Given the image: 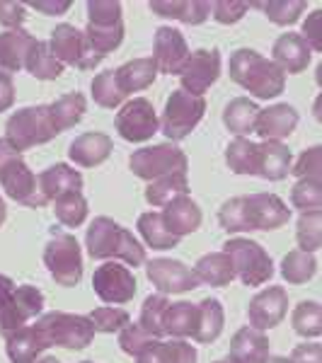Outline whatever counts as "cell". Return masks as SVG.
I'll return each instance as SVG.
<instances>
[{"mask_svg":"<svg viewBox=\"0 0 322 363\" xmlns=\"http://www.w3.org/2000/svg\"><path fill=\"white\" fill-rule=\"evenodd\" d=\"M85 250L92 259L99 262H124L128 269L143 267L148 262L143 242L128 228L119 225L109 216L92 218L85 230Z\"/></svg>","mask_w":322,"mask_h":363,"instance_id":"cell-1","label":"cell"},{"mask_svg":"<svg viewBox=\"0 0 322 363\" xmlns=\"http://www.w3.org/2000/svg\"><path fill=\"white\" fill-rule=\"evenodd\" d=\"M228 73L235 85L248 90L255 99H274L284 92L286 73L277 63L265 58L255 49H238L233 51Z\"/></svg>","mask_w":322,"mask_h":363,"instance_id":"cell-2","label":"cell"},{"mask_svg":"<svg viewBox=\"0 0 322 363\" xmlns=\"http://www.w3.org/2000/svg\"><path fill=\"white\" fill-rule=\"evenodd\" d=\"M0 189L27 208L46 206L37 186V174L29 169L22 153H17L5 138H0Z\"/></svg>","mask_w":322,"mask_h":363,"instance_id":"cell-3","label":"cell"},{"mask_svg":"<svg viewBox=\"0 0 322 363\" xmlns=\"http://www.w3.org/2000/svg\"><path fill=\"white\" fill-rule=\"evenodd\" d=\"M58 131L51 124L49 107L46 104H37V107H22L17 112L10 114L8 124H5V140L17 150L34 148V145H44L49 140H54Z\"/></svg>","mask_w":322,"mask_h":363,"instance_id":"cell-4","label":"cell"},{"mask_svg":"<svg viewBox=\"0 0 322 363\" xmlns=\"http://www.w3.org/2000/svg\"><path fill=\"white\" fill-rule=\"evenodd\" d=\"M233 264L235 279L245 286H265L274 277V259L257 240L250 238H231L223 242V250Z\"/></svg>","mask_w":322,"mask_h":363,"instance_id":"cell-5","label":"cell"},{"mask_svg":"<svg viewBox=\"0 0 322 363\" xmlns=\"http://www.w3.org/2000/svg\"><path fill=\"white\" fill-rule=\"evenodd\" d=\"M44 267L63 289H73L83 279V250L70 233H51L44 245Z\"/></svg>","mask_w":322,"mask_h":363,"instance_id":"cell-6","label":"cell"},{"mask_svg":"<svg viewBox=\"0 0 322 363\" xmlns=\"http://www.w3.org/2000/svg\"><path fill=\"white\" fill-rule=\"evenodd\" d=\"M34 325L39 327V332L49 342V347H61L68 351H83L92 344L97 332L92 330V322L87 320V315H73V313H54L42 315Z\"/></svg>","mask_w":322,"mask_h":363,"instance_id":"cell-7","label":"cell"},{"mask_svg":"<svg viewBox=\"0 0 322 363\" xmlns=\"http://www.w3.org/2000/svg\"><path fill=\"white\" fill-rule=\"evenodd\" d=\"M204 114H206V99L189 95L179 87V90L170 92L160 116V131L165 133L170 143H179V140L189 138V133L199 126Z\"/></svg>","mask_w":322,"mask_h":363,"instance_id":"cell-8","label":"cell"},{"mask_svg":"<svg viewBox=\"0 0 322 363\" xmlns=\"http://www.w3.org/2000/svg\"><path fill=\"white\" fill-rule=\"evenodd\" d=\"M128 169L143 182H155L160 177H167L172 172H187L189 160L187 153L174 143H155L145 148L133 150L128 157Z\"/></svg>","mask_w":322,"mask_h":363,"instance_id":"cell-9","label":"cell"},{"mask_svg":"<svg viewBox=\"0 0 322 363\" xmlns=\"http://www.w3.org/2000/svg\"><path fill=\"white\" fill-rule=\"evenodd\" d=\"M49 49L61 66H75L80 70H92L104 61L85 39L83 29L68 25V22H61V25L54 27L49 39Z\"/></svg>","mask_w":322,"mask_h":363,"instance_id":"cell-10","label":"cell"},{"mask_svg":"<svg viewBox=\"0 0 322 363\" xmlns=\"http://www.w3.org/2000/svg\"><path fill=\"white\" fill-rule=\"evenodd\" d=\"M114 128L128 143H145L160 131V116L145 97H131L119 107L114 119Z\"/></svg>","mask_w":322,"mask_h":363,"instance_id":"cell-11","label":"cell"},{"mask_svg":"<svg viewBox=\"0 0 322 363\" xmlns=\"http://www.w3.org/2000/svg\"><path fill=\"white\" fill-rule=\"evenodd\" d=\"M92 289L107 306H124L136 296L138 281L133 277V269L121 262H102L92 274Z\"/></svg>","mask_w":322,"mask_h":363,"instance_id":"cell-12","label":"cell"},{"mask_svg":"<svg viewBox=\"0 0 322 363\" xmlns=\"http://www.w3.org/2000/svg\"><path fill=\"white\" fill-rule=\"evenodd\" d=\"M44 310V294L37 286H15L13 296L8 298L3 308H0V335L8 337L25 327L29 320L42 315Z\"/></svg>","mask_w":322,"mask_h":363,"instance_id":"cell-13","label":"cell"},{"mask_svg":"<svg viewBox=\"0 0 322 363\" xmlns=\"http://www.w3.org/2000/svg\"><path fill=\"white\" fill-rule=\"evenodd\" d=\"M245 201V223L248 233L252 230H279L291 220V211L286 201H281L277 194L269 191H257V194L243 196Z\"/></svg>","mask_w":322,"mask_h":363,"instance_id":"cell-14","label":"cell"},{"mask_svg":"<svg viewBox=\"0 0 322 363\" xmlns=\"http://www.w3.org/2000/svg\"><path fill=\"white\" fill-rule=\"evenodd\" d=\"M145 277L162 296H182L189 291L199 289V281L189 267L179 259H167V257H157V259L145 262Z\"/></svg>","mask_w":322,"mask_h":363,"instance_id":"cell-15","label":"cell"},{"mask_svg":"<svg viewBox=\"0 0 322 363\" xmlns=\"http://www.w3.org/2000/svg\"><path fill=\"white\" fill-rule=\"evenodd\" d=\"M221 68H223V56H221L218 49L191 51L184 70L179 73L182 90L189 92V95L204 97L209 92V87L221 78Z\"/></svg>","mask_w":322,"mask_h":363,"instance_id":"cell-16","label":"cell"},{"mask_svg":"<svg viewBox=\"0 0 322 363\" xmlns=\"http://www.w3.org/2000/svg\"><path fill=\"white\" fill-rule=\"evenodd\" d=\"M191 51L187 44L184 34L174 27H157L153 34V63L157 73L179 75L189 61Z\"/></svg>","mask_w":322,"mask_h":363,"instance_id":"cell-17","label":"cell"},{"mask_svg":"<svg viewBox=\"0 0 322 363\" xmlns=\"http://www.w3.org/2000/svg\"><path fill=\"white\" fill-rule=\"evenodd\" d=\"M289 310V294L284 286H267L248 306V322L252 330L269 332L279 327Z\"/></svg>","mask_w":322,"mask_h":363,"instance_id":"cell-18","label":"cell"},{"mask_svg":"<svg viewBox=\"0 0 322 363\" xmlns=\"http://www.w3.org/2000/svg\"><path fill=\"white\" fill-rule=\"evenodd\" d=\"M310 58H313V51L306 44V39L298 32H286L274 42L269 61L277 63L286 75H298L310 66Z\"/></svg>","mask_w":322,"mask_h":363,"instance_id":"cell-19","label":"cell"},{"mask_svg":"<svg viewBox=\"0 0 322 363\" xmlns=\"http://www.w3.org/2000/svg\"><path fill=\"white\" fill-rule=\"evenodd\" d=\"M298 119H301V116H298L296 107H291V104H286V102L272 104V107H267V109H260L255 133L265 140H281V143H284V140L296 131Z\"/></svg>","mask_w":322,"mask_h":363,"instance_id":"cell-20","label":"cell"},{"mask_svg":"<svg viewBox=\"0 0 322 363\" xmlns=\"http://www.w3.org/2000/svg\"><path fill=\"white\" fill-rule=\"evenodd\" d=\"M112 150H114V143L107 133L87 131V133H80L78 138H73V143L68 145V157H70V162L78 167H99L102 162H107Z\"/></svg>","mask_w":322,"mask_h":363,"instance_id":"cell-21","label":"cell"},{"mask_svg":"<svg viewBox=\"0 0 322 363\" xmlns=\"http://www.w3.org/2000/svg\"><path fill=\"white\" fill-rule=\"evenodd\" d=\"M160 216H162L165 228L177 240L196 233L204 220L201 208H199V203L191 196H179V199H174V201H170L167 206H162Z\"/></svg>","mask_w":322,"mask_h":363,"instance_id":"cell-22","label":"cell"},{"mask_svg":"<svg viewBox=\"0 0 322 363\" xmlns=\"http://www.w3.org/2000/svg\"><path fill=\"white\" fill-rule=\"evenodd\" d=\"M37 186L44 203H49L68 191H83V174L66 162H56V165L46 167L42 174H37Z\"/></svg>","mask_w":322,"mask_h":363,"instance_id":"cell-23","label":"cell"},{"mask_svg":"<svg viewBox=\"0 0 322 363\" xmlns=\"http://www.w3.org/2000/svg\"><path fill=\"white\" fill-rule=\"evenodd\" d=\"M269 359V337L267 332L240 327L231 339L228 363H267Z\"/></svg>","mask_w":322,"mask_h":363,"instance_id":"cell-24","label":"cell"},{"mask_svg":"<svg viewBox=\"0 0 322 363\" xmlns=\"http://www.w3.org/2000/svg\"><path fill=\"white\" fill-rule=\"evenodd\" d=\"M260 157H257V177L267 182H281L286 174H291V165H294V155L291 148L281 140H262L257 143Z\"/></svg>","mask_w":322,"mask_h":363,"instance_id":"cell-25","label":"cell"},{"mask_svg":"<svg viewBox=\"0 0 322 363\" xmlns=\"http://www.w3.org/2000/svg\"><path fill=\"white\" fill-rule=\"evenodd\" d=\"M46 349H49V342L37 325H25L5 337V354L10 363H34Z\"/></svg>","mask_w":322,"mask_h":363,"instance_id":"cell-26","label":"cell"},{"mask_svg":"<svg viewBox=\"0 0 322 363\" xmlns=\"http://www.w3.org/2000/svg\"><path fill=\"white\" fill-rule=\"evenodd\" d=\"M37 42L27 29H5L0 32V73H20L25 70V58Z\"/></svg>","mask_w":322,"mask_h":363,"instance_id":"cell-27","label":"cell"},{"mask_svg":"<svg viewBox=\"0 0 322 363\" xmlns=\"http://www.w3.org/2000/svg\"><path fill=\"white\" fill-rule=\"evenodd\" d=\"M199 351L187 339H153L136 363H196Z\"/></svg>","mask_w":322,"mask_h":363,"instance_id":"cell-28","label":"cell"},{"mask_svg":"<svg viewBox=\"0 0 322 363\" xmlns=\"http://www.w3.org/2000/svg\"><path fill=\"white\" fill-rule=\"evenodd\" d=\"M148 8L157 17L177 20L184 25H201L211 15V3L206 0H150Z\"/></svg>","mask_w":322,"mask_h":363,"instance_id":"cell-29","label":"cell"},{"mask_svg":"<svg viewBox=\"0 0 322 363\" xmlns=\"http://www.w3.org/2000/svg\"><path fill=\"white\" fill-rule=\"evenodd\" d=\"M114 75H116V83H119L121 92L128 97L131 92H140V90H145V87L153 85L157 78V68L150 56L131 58V61H126L124 66L116 68Z\"/></svg>","mask_w":322,"mask_h":363,"instance_id":"cell-30","label":"cell"},{"mask_svg":"<svg viewBox=\"0 0 322 363\" xmlns=\"http://www.w3.org/2000/svg\"><path fill=\"white\" fill-rule=\"evenodd\" d=\"M226 325V313L221 301L216 298H204L196 303V330H194V342L199 344H213L216 339L223 335Z\"/></svg>","mask_w":322,"mask_h":363,"instance_id":"cell-31","label":"cell"},{"mask_svg":"<svg viewBox=\"0 0 322 363\" xmlns=\"http://www.w3.org/2000/svg\"><path fill=\"white\" fill-rule=\"evenodd\" d=\"M191 272H194L199 286L206 284V286H213V289L231 286L233 279H235V272H233V264L226 252H209V255H204Z\"/></svg>","mask_w":322,"mask_h":363,"instance_id":"cell-32","label":"cell"},{"mask_svg":"<svg viewBox=\"0 0 322 363\" xmlns=\"http://www.w3.org/2000/svg\"><path fill=\"white\" fill-rule=\"evenodd\" d=\"M46 107H49L51 124L58 133H63L80 124V119L87 112V97L83 92H68V95H61L56 102L46 104Z\"/></svg>","mask_w":322,"mask_h":363,"instance_id":"cell-33","label":"cell"},{"mask_svg":"<svg viewBox=\"0 0 322 363\" xmlns=\"http://www.w3.org/2000/svg\"><path fill=\"white\" fill-rule=\"evenodd\" d=\"M196 330V303H170L162 315V335L170 339H191Z\"/></svg>","mask_w":322,"mask_h":363,"instance_id":"cell-34","label":"cell"},{"mask_svg":"<svg viewBox=\"0 0 322 363\" xmlns=\"http://www.w3.org/2000/svg\"><path fill=\"white\" fill-rule=\"evenodd\" d=\"M257 114H260V107L257 102L248 97H235L226 104L223 109V124L233 136H243L248 138L250 133H255V124H257Z\"/></svg>","mask_w":322,"mask_h":363,"instance_id":"cell-35","label":"cell"},{"mask_svg":"<svg viewBox=\"0 0 322 363\" xmlns=\"http://www.w3.org/2000/svg\"><path fill=\"white\" fill-rule=\"evenodd\" d=\"M145 201L155 208L167 206L170 201L179 196H189V179H187V172H172L167 177H160L155 182H148L143 191Z\"/></svg>","mask_w":322,"mask_h":363,"instance_id":"cell-36","label":"cell"},{"mask_svg":"<svg viewBox=\"0 0 322 363\" xmlns=\"http://www.w3.org/2000/svg\"><path fill=\"white\" fill-rule=\"evenodd\" d=\"M138 235L143 240V247L150 250H172L179 245V240L167 230L165 223H162L160 211H145V213L138 216L136 220Z\"/></svg>","mask_w":322,"mask_h":363,"instance_id":"cell-37","label":"cell"},{"mask_svg":"<svg viewBox=\"0 0 322 363\" xmlns=\"http://www.w3.org/2000/svg\"><path fill=\"white\" fill-rule=\"evenodd\" d=\"M257 157H260L257 143L250 138H243V136H235L226 148V165L235 174L257 177Z\"/></svg>","mask_w":322,"mask_h":363,"instance_id":"cell-38","label":"cell"},{"mask_svg":"<svg viewBox=\"0 0 322 363\" xmlns=\"http://www.w3.org/2000/svg\"><path fill=\"white\" fill-rule=\"evenodd\" d=\"M25 70L37 80H56V78H61L63 66L56 61V56L51 54L49 42L37 39L25 58Z\"/></svg>","mask_w":322,"mask_h":363,"instance_id":"cell-39","label":"cell"},{"mask_svg":"<svg viewBox=\"0 0 322 363\" xmlns=\"http://www.w3.org/2000/svg\"><path fill=\"white\" fill-rule=\"evenodd\" d=\"M279 272L286 284L303 286L315 277V272H318V259H315V255H310V252L291 250V252H286V257L281 259Z\"/></svg>","mask_w":322,"mask_h":363,"instance_id":"cell-40","label":"cell"},{"mask_svg":"<svg viewBox=\"0 0 322 363\" xmlns=\"http://www.w3.org/2000/svg\"><path fill=\"white\" fill-rule=\"evenodd\" d=\"M54 213H56V220L61 223L63 228H80L87 220V199L83 191H68V194L58 196L54 201Z\"/></svg>","mask_w":322,"mask_h":363,"instance_id":"cell-41","label":"cell"},{"mask_svg":"<svg viewBox=\"0 0 322 363\" xmlns=\"http://www.w3.org/2000/svg\"><path fill=\"white\" fill-rule=\"evenodd\" d=\"M294 332L303 339H318L322 335V308L318 301H301L291 315Z\"/></svg>","mask_w":322,"mask_h":363,"instance_id":"cell-42","label":"cell"},{"mask_svg":"<svg viewBox=\"0 0 322 363\" xmlns=\"http://www.w3.org/2000/svg\"><path fill=\"white\" fill-rule=\"evenodd\" d=\"M250 8H260L272 25L291 27L301 20L308 5L303 0H269V3H250Z\"/></svg>","mask_w":322,"mask_h":363,"instance_id":"cell-43","label":"cell"},{"mask_svg":"<svg viewBox=\"0 0 322 363\" xmlns=\"http://www.w3.org/2000/svg\"><path fill=\"white\" fill-rule=\"evenodd\" d=\"M90 92H92L95 104L102 109H116L126 102V95L121 92L119 83H116L114 70H102V73H97L95 78H92Z\"/></svg>","mask_w":322,"mask_h":363,"instance_id":"cell-44","label":"cell"},{"mask_svg":"<svg viewBox=\"0 0 322 363\" xmlns=\"http://www.w3.org/2000/svg\"><path fill=\"white\" fill-rule=\"evenodd\" d=\"M320 228H322V211H308V213H301V218H298V223H296L298 250L315 255L322 245Z\"/></svg>","mask_w":322,"mask_h":363,"instance_id":"cell-45","label":"cell"},{"mask_svg":"<svg viewBox=\"0 0 322 363\" xmlns=\"http://www.w3.org/2000/svg\"><path fill=\"white\" fill-rule=\"evenodd\" d=\"M170 306L167 296L162 294H155V296H148L140 306V315H138V325L148 332L150 337L155 339H162V315H165V308Z\"/></svg>","mask_w":322,"mask_h":363,"instance_id":"cell-46","label":"cell"},{"mask_svg":"<svg viewBox=\"0 0 322 363\" xmlns=\"http://www.w3.org/2000/svg\"><path fill=\"white\" fill-rule=\"evenodd\" d=\"M87 320L92 322V330L102 332V335H119L128 322H131L126 310L116 308V306H104V308L92 310V313L87 315Z\"/></svg>","mask_w":322,"mask_h":363,"instance_id":"cell-47","label":"cell"},{"mask_svg":"<svg viewBox=\"0 0 322 363\" xmlns=\"http://www.w3.org/2000/svg\"><path fill=\"white\" fill-rule=\"evenodd\" d=\"M87 10V25L95 27H112L124 22V13H121V3L116 0H90L85 5Z\"/></svg>","mask_w":322,"mask_h":363,"instance_id":"cell-48","label":"cell"},{"mask_svg":"<svg viewBox=\"0 0 322 363\" xmlns=\"http://www.w3.org/2000/svg\"><path fill=\"white\" fill-rule=\"evenodd\" d=\"M322 186L320 182L313 179H298L291 189V206L298 208L301 213H308V211H320L322 206Z\"/></svg>","mask_w":322,"mask_h":363,"instance_id":"cell-49","label":"cell"},{"mask_svg":"<svg viewBox=\"0 0 322 363\" xmlns=\"http://www.w3.org/2000/svg\"><path fill=\"white\" fill-rule=\"evenodd\" d=\"M218 225L226 233H248V223H245V201L243 196H233L221 203L218 208Z\"/></svg>","mask_w":322,"mask_h":363,"instance_id":"cell-50","label":"cell"},{"mask_svg":"<svg viewBox=\"0 0 322 363\" xmlns=\"http://www.w3.org/2000/svg\"><path fill=\"white\" fill-rule=\"evenodd\" d=\"M155 337H150L148 332L143 330V327L138 325V322H128L124 330L119 332V349L124 351L126 356H131V359H136L145 351L150 342H153Z\"/></svg>","mask_w":322,"mask_h":363,"instance_id":"cell-51","label":"cell"},{"mask_svg":"<svg viewBox=\"0 0 322 363\" xmlns=\"http://www.w3.org/2000/svg\"><path fill=\"white\" fill-rule=\"evenodd\" d=\"M250 10V3L243 0H216L211 3V17H213L218 25H238Z\"/></svg>","mask_w":322,"mask_h":363,"instance_id":"cell-52","label":"cell"},{"mask_svg":"<svg viewBox=\"0 0 322 363\" xmlns=\"http://www.w3.org/2000/svg\"><path fill=\"white\" fill-rule=\"evenodd\" d=\"M320 153L322 148L320 145H313V148L303 150L301 157L296 160V165H291V172L296 174L298 179H313V182H320Z\"/></svg>","mask_w":322,"mask_h":363,"instance_id":"cell-53","label":"cell"},{"mask_svg":"<svg viewBox=\"0 0 322 363\" xmlns=\"http://www.w3.org/2000/svg\"><path fill=\"white\" fill-rule=\"evenodd\" d=\"M27 20V5L15 0H0V25L5 29H22Z\"/></svg>","mask_w":322,"mask_h":363,"instance_id":"cell-54","label":"cell"},{"mask_svg":"<svg viewBox=\"0 0 322 363\" xmlns=\"http://www.w3.org/2000/svg\"><path fill=\"white\" fill-rule=\"evenodd\" d=\"M320 17H322L320 10H313V13L306 17V22H303V32H298L303 39H306V44L310 46V51H322Z\"/></svg>","mask_w":322,"mask_h":363,"instance_id":"cell-55","label":"cell"},{"mask_svg":"<svg viewBox=\"0 0 322 363\" xmlns=\"http://www.w3.org/2000/svg\"><path fill=\"white\" fill-rule=\"evenodd\" d=\"M291 363H322V347L318 342H303L291 351L289 356Z\"/></svg>","mask_w":322,"mask_h":363,"instance_id":"cell-56","label":"cell"},{"mask_svg":"<svg viewBox=\"0 0 322 363\" xmlns=\"http://www.w3.org/2000/svg\"><path fill=\"white\" fill-rule=\"evenodd\" d=\"M15 97H17V92H15L13 75L0 73V112H8L15 104Z\"/></svg>","mask_w":322,"mask_h":363,"instance_id":"cell-57","label":"cell"},{"mask_svg":"<svg viewBox=\"0 0 322 363\" xmlns=\"http://www.w3.org/2000/svg\"><path fill=\"white\" fill-rule=\"evenodd\" d=\"M29 8H34V10H39L42 15H63V13H68V8H70V0H34V3H29Z\"/></svg>","mask_w":322,"mask_h":363,"instance_id":"cell-58","label":"cell"},{"mask_svg":"<svg viewBox=\"0 0 322 363\" xmlns=\"http://www.w3.org/2000/svg\"><path fill=\"white\" fill-rule=\"evenodd\" d=\"M15 291V281L10 277H5V274H0V308L8 303V298L13 296Z\"/></svg>","mask_w":322,"mask_h":363,"instance_id":"cell-59","label":"cell"},{"mask_svg":"<svg viewBox=\"0 0 322 363\" xmlns=\"http://www.w3.org/2000/svg\"><path fill=\"white\" fill-rule=\"evenodd\" d=\"M5 218H8V206H5L3 196H0V228L5 225Z\"/></svg>","mask_w":322,"mask_h":363,"instance_id":"cell-60","label":"cell"},{"mask_svg":"<svg viewBox=\"0 0 322 363\" xmlns=\"http://www.w3.org/2000/svg\"><path fill=\"white\" fill-rule=\"evenodd\" d=\"M267 363H291L289 356H269Z\"/></svg>","mask_w":322,"mask_h":363,"instance_id":"cell-61","label":"cell"},{"mask_svg":"<svg viewBox=\"0 0 322 363\" xmlns=\"http://www.w3.org/2000/svg\"><path fill=\"white\" fill-rule=\"evenodd\" d=\"M34 363H61V361L54 359V356H39V359L34 361Z\"/></svg>","mask_w":322,"mask_h":363,"instance_id":"cell-62","label":"cell"},{"mask_svg":"<svg viewBox=\"0 0 322 363\" xmlns=\"http://www.w3.org/2000/svg\"><path fill=\"white\" fill-rule=\"evenodd\" d=\"M213 363H228V361H213Z\"/></svg>","mask_w":322,"mask_h":363,"instance_id":"cell-63","label":"cell"},{"mask_svg":"<svg viewBox=\"0 0 322 363\" xmlns=\"http://www.w3.org/2000/svg\"><path fill=\"white\" fill-rule=\"evenodd\" d=\"M80 363H92V361H80Z\"/></svg>","mask_w":322,"mask_h":363,"instance_id":"cell-64","label":"cell"}]
</instances>
